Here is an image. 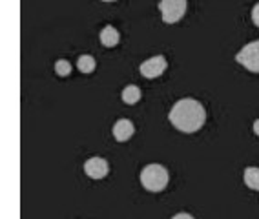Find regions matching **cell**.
Wrapping results in <instances>:
<instances>
[{
  "mask_svg": "<svg viewBox=\"0 0 259 219\" xmlns=\"http://www.w3.org/2000/svg\"><path fill=\"white\" fill-rule=\"evenodd\" d=\"M102 2H115V0H102Z\"/></svg>",
  "mask_w": 259,
  "mask_h": 219,
  "instance_id": "cell-16",
  "label": "cell"
},
{
  "mask_svg": "<svg viewBox=\"0 0 259 219\" xmlns=\"http://www.w3.org/2000/svg\"><path fill=\"white\" fill-rule=\"evenodd\" d=\"M84 172L92 179H102V178H106L108 172H110V164H108L106 159L92 157L84 163Z\"/></svg>",
  "mask_w": 259,
  "mask_h": 219,
  "instance_id": "cell-6",
  "label": "cell"
},
{
  "mask_svg": "<svg viewBox=\"0 0 259 219\" xmlns=\"http://www.w3.org/2000/svg\"><path fill=\"white\" fill-rule=\"evenodd\" d=\"M236 61L252 73H259V40L248 42L241 48V52L236 55Z\"/></svg>",
  "mask_w": 259,
  "mask_h": 219,
  "instance_id": "cell-4",
  "label": "cell"
},
{
  "mask_svg": "<svg viewBox=\"0 0 259 219\" xmlns=\"http://www.w3.org/2000/svg\"><path fill=\"white\" fill-rule=\"evenodd\" d=\"M171 219H194L190 214H186V212H181V214H177V215H174Z\"/></svg>",
  "mask_w": 259,
  "mask_h": 219,
  "instance_id": "cell-14",
  "label": "cell"
},
{
  "mask_svg": "<svg viewBox=\"0 0 259 219\" xmlns=\"http://www.w3.org/2000/svg\"><path fill=\"white\" fill-rule=\"evenodd\" d=\"M245 185L252 190L259 192V168L248 166L245 170Z\"/></svg>",
  "mask_w": 259,
  "mask_h": 219,
  "instance_id": "cell-10",
  "label": "cell"
},
{
  "mask_svg": "<svg viewBox=\"0 0 259 219\" xmlns=\"http://www.w3.org/2000/svg\"><path fill=\"white\" fill-rule=\"evenodd\" d=\"M168 119L183 134H195L203 128L206 121V110L199 101L186 97L174 104Z\"/></svg>",
  "mask_w": 259,
  "mask_h": 219,
  "instance_id": "cell-1",
  "label": "cell"
},
{
  "mask_svg": "<svg viewBox=\"0 0 259 219\" xmlns=\"http://www.w3.org/2000/svg\"><path fill=\"white\" fill-rule=\"evenodd\" d=\"M120 99H122V103L126 104H135L141 101V90L134 84H130L122 90V94H120Z\"/></svg>",
  "mask_w": 259,
  "mask_h": 219,
  "instance_id": "cell-9",
  "label": "cell"
},
{
  "mask_svg": "<svg viewBox=\"0 0 259 219\" xmlns=\"http://www.w3.org/2000/svg\"><path fill=\"white\" fill-rule=\"evenodd\" d=\"M168 181H170V176H168V170L162 164H148V166L143 168L141 172V183L143 187L148 192H161L166 188Z\"/></svg>",
  "mask_w": 259,
  "mask_h": 219,
  "instance_id": "cell-2",
  "label": "cell"
},
{
  "mask_svg": "<svg viewBox=\"0 0 259 219\" xmlns=\"http://www.w3.org/2000/svg\"><path fill=\"white\" fill-rule=\"evenodd\" d=\"M77 68L82 73H92L97 68V62H95V59L92 55H80L79 61H77Z\"/></svg>",
  "mask_w": 259,
  "mask_h": 219,
  "instance_id": "cell-11",
  "label": "cell"
},
{
  "mask_svg": "<svg viewBox=\"0 0 259 219\" xmlns=\"http://www.w3.org/2000/svg\"><path fill=\"white\" fill-rule=\"evenodd\" d=\"M166 68H168L166 59L162 55H155V57H152V59H148V61H144L143 64L139 66V71L146 79H157V77H161V75L166 71Z\"/></svg>",
  "mask_w": 259,
  "mask_h": 219,
  "instance_id": "cell-5",
  "label": "cell"
},
{
  "mask_svg": "<svg viewBox=\"0 0 259 219\" xmlns=\"http://www.w3.org/2000/svg\"><path fill=\"white\" fill-rule=\"evenodd\" d=\"M134 122L130 121V119H119V121L113 124V137H115V141H119V143H124V141H128L130 137L134 136Z\"/></svg>",
  "mask_w": 259,
  "mask_h": 219,
  "instance_id": "cell-7",
  "label": "cell"
},
{
  "mask_svg": "<svg viewBox=\"0 0 259 219\" xmlns=\"http://www.w3.org/2000/svg\"><path fill=\"white\" fill-rule=\"evenodd\" d=\"M252 20H254V24L259 28V2L254 6V10H252Z\"/></svg>",
  "mask_w": 259,
  "mask_h": 219,
  "instance_id": "cell-13",
  "label": "cell"
},
{
  "mask_svg": "<svg viewBox=\"0 0 259 219\" xmlns=\"http://www.w3.org/2000/svg\"><path fill=\"white\" fill-rule=\"evenodd\" d=\"M55 71H57V75H60V77H66V75H70L71 64L68 61H64V59H60V61L55 62Z\"/></svg>",
  "mask_w": 259,
  "mask_h": 219,
  "instance_id": "cell-12",
  "label": "cell"
},
{
  "mask_svg": "<svg viewBox=\"0 0 259 219\" xmlns=\"http://www.w3.org/2000/svg\"><path fill=\"white\" fill-rule=\"evenodd\" d=\"M120 40V35L119 31H117L113 26H106V28L101 31V42H102V46H106V48H113L117 46Z\"/></svg>",
  "mask_w": 259,
  "mask_h": 219,
  "instance_id": "cell-8",
  "label": "cell"
},
{
  "mask_svg": "<svg viewBox=\"0 0 259 219\" xmlns=\"http://www.w3.org/2000/svg\"><path fill=\"white\" fill-rule=\"evenodd\" d=\"M186 0H161L159 10L162 15L164 24H176L179 22L186 13Z\"/></svg>",
  "mask_w": 259,
  "mask_h": 219,
  "instance_id": "cell-3",
  "label": "cell"
},
{
  "mask_svg": "<svg viewBox=\"0 0 259 219\" xmlns=\"http://www.w3.org/2000/svg\"><path fill=\"white\" fill-rule=\"evenodd\" d=\"M252 128H254L255 136H259V119H257V121H254V126H252Z\"/></svg>",
  "mask_w": 259,
  "mask_h": 219,
  "instance_id": "cell-15",
  "label": "cell"
}]
</instances>
